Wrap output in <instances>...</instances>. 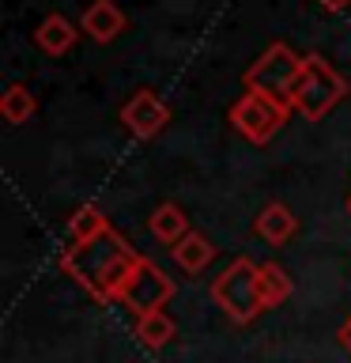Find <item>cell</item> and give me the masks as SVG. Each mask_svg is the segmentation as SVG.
Masks as SVG:
<instances>
[{
	"label": "cell",
	"mask_w": 351,
	"mask_h": 363,
	"mask_svg": "<svg viewBox=\"0 0 351 363\" xmlns=\"http://www.w3.org/2000/svg\"><path fill=\"white\" fill-rule=\"evenodd\" d=\"M140 257L144 254H136V250L110 227V231L87 238V242H68L61 250V257H57V265H61V272H68L84 291H91V299L121 303V291H125V284H129Z\"/></svg>",
	"instance_id": "obj_1"
},
{
	"label": "cell",
	"mask_w": 351,
	"mask_h": 363,
	"mask_svg": "<svg viewBox=\"0 0 351 363\" xmlns=\"http://www.w3.org/2000/svg\"><path fill=\"white\" fill-rule=\"evenodd\" d=\"M347 91H351L347 79L340 76L321 53H306L299 84L291 91V110L302 113V121H321L325 113H333L340 102L347 99Z\"/></svg>",
	"instance_id": "obj_2"
},
{
	"label": "cell",
	"mask_w": 351,
	"mask_h": 363,
	"mask_svg": "<svg viewBox=\"0 0 351 363\" xmlns=\"http://www.w3.org/2000/svg\"><path fill=\"white\" fill-rule=\"evenodd\" d=\"M257 269H260L257 261L234 257L231 265L212 280V299L219 303V311L231 318L234 325H249L260 311H265L260 288H257Z\"/></svg>",
	"instance_id": "obj_3"
},
{
	"label": "cell",
	"mask_w": 351,
	"mask_h": 363,
	"mask_svg": "<svg viewBox=\"0 0 351 363\" xmlns=\"http://www.w3.org/2000/svg\"><path fill=\"white\" fill-rule=\"evenodd\" d=\"M299 72H302V57L294 53L287 42H272L268 50L246 68V91H257V95L280 99L291 106V91L299 84Z\"/></svg>",
	"instance_id": "obj_4"
},
{
	"label": "cell",
	"mask_w": 351,
	"mask_h": 363,
	"mask_svg": "<svg viewBox=\"0 0 351 363\" xmlns=\"http://www.w3.org/2000/svg\"><path fill=\"white\" fill-rule=\"evenodd\" d=\"M291 106L280 99H268V95H257V91H246L242 99L231 106V125L246 136L249 144H268L283 125L291 118Z\"/></svg>",
	"instance_id": "obj_5"
},
{
	"label": "cell",
	"mask_w": 351,
	"mask_h": 363,
	"mask_svg": "<svg viewBox=\"0 0 351 363\" xmlns=\"http://www.w3.org/2000/svg\"><path fill=\"white\" fill-rule=\"evenodd\" d=\"M170 299H174V280L151 257H140L121 291V306H129L136 318H147V314H159Z\"/></svg>",
	"instance_id": "obj_6"
},
{
	"label": "cell",
	"mask_w": 351,
	"mask_h": 363,
	"mask_svg": "<svg viewBox=\"0 0 351 363\" xmlns=\"http://www.w3.org/2000/svg\"><path fill=\"white\" fill-rule=\"evenodd\" d=\"M121 125L136 136V140H155V136L170 125V106L151 87H140V91H132L129 102L121 106Z\"/></svg>",
	"instance_id": "obj_7"
},
{
	"label": "cell",
	"mask_w": 351,
	"mask_h": 363,
	"mask_svg": "<svg viewBox=\"0 0 351 363\" xmlns=\"http://www.w3.org/2000/svg\"><path fill=\"white\" fill-rule=\"evenodd\" d=\"M125 27H129V19H125V11L113 0H91L84 16H79V30L98 45H110L113 38H121Z\"/></svg>",
	"instance_id": "obj_8"
},
{
	"label": "cell",
	"mask_w": 351,
	"mask_h": 363,
	"mask_svg": "<svg viewBox=\"0 0 351 363\" xmlns=\"http://www.w3.org/2000/svg\"><path fill=\"white\" fill-rule=\"evenodd\" d=\"M79 34H84V30H79V23L64 19L61 11H53V16H45L38 27H34V45H38L42 53H50V57H64L76 45Z\"/></svg>",
	"instance_id": "obj_9"
},
{
	"label": "cell",
	"mask_w": 351,
	"mask_h": 363,
	"mask_svg": "<svg viewBox=\"0 0 351 363\" xmlns=\"http://www.w3.org/2000/svg\"><path fill=\"white\" fill-rule=\"evenodd\" d=\"M253 231H257V238H265L268 246H283L294 231H299V220H294V212L287 208V204L272 201V204H265V208L257 212Z\"/></svg>",
	"instance_id": "obj_10"
},
{
	"label": "cell",
	"mask_w": 351,
	"mask_h": 363,
	"mask_svg": "<svg viewBox=\"0 0 351 363\" xmlns=\"http://www.w3.org/2000/svg\"><path fill=\"white\" fill-rule=\"evenodd\" d=\"M170 257H174V265L181 272H189V277H197V272H204L215 261V246L208 235L200 231H189L185 238H181L178 246H170Z\"/></svg>",
	"instance_id": "obj_11"
},
{
	"label": "cell",
	"mask_w": 351,
	"mask_h": 363,
	"mask_svg": "<svg viewBox=\"0 0 351 363\" xmlns=\"http://www.w3.org/2000/svg\"><path fill=\"white\" fill-rule=\"evenodd\" d=\"M147 227H151V235H155L163 246H178L181 238L192 231V227H189V216L181 212V204H174V201H163V204H159V208L147 216Z\"/></svg>",
	"instance_id": "obj_12"
},
{
	"label": "cell",
	"mask_w": 351,
	"mask_h": 363,
	"mask_svg": "<svg viewBox=\"0 0 351 363\" xmlns=\"http://www.w3.org/2000/svg\"><path fill=\"white\" fill-rule=\"evenodd\" d=\"M257 288H260V303H265V311H272V306L287 303L294 284L287 277V269L276 265V261H265V265L257 269Z\"/></svg>",
	"instance_id": "obj_13"
},
{
	"label": "cell",
	"mask_w": 351,
	"mask_h": 363,
	"mask_svg": "<svg viewBox=\"0 0 351 363\" xmlns=\"http://www.w3.org/2000/svg\"><path fill=\"white\" fill-rule=\"evenodd\" d=\"M178 333V325H174V318H170L166 311H159V314H147V318H136V340H140L144 348H166L170 340H174Z\"/></svg>",
	"instance_id": "obj_14"
},
{
	"label": "cell",
	"mask_w": 351,
	"mask_h": 363,
	"mask_svg": "<svg viewBox=\"0 0 351 363\" xmlns=\"http://www.w3.org/2000/svg\"><path fill=\"white\" fill-rule=\"evenodd\" d=\"M0 113H4L8 125H27L34 113H38V99H34L30 87L11 84L4 95H0Z\"/></svg>",
	"instance_id": "obj_15"
},
{
	"label": "cell",
	"mask_w": 351,
	"mask_h": 363,
	"mask_svg": "<svg viewBox=\"0 0 351 363\" xmlns=\"http://www.w3.org/2000/svg\"><path fill=\"white\" fill-rule=\"evenodd\" d=\"M102 231H110V220L98 204H79V208L68 216V235H72V242H87V238H95Z\"/></svg>",
	"instance_id": "obj_16"
},
{
	"label": "cell",
	"mask_w": 351,
	"mask_h": 363,
	"mask_svg": "<svg viewBox=\"0 0 351 363\" xmlns=\"http://www.w3.org/2000/svg\"><path fill=\"white\" fill-rule=\"evenodd\" d=\"M336 340H340V348H344V352H351V314L344 318V325H340V333H336Z\"/></svg>",
	"instance_id": "obj_17"
},
{
	"label": "cell",
	"mask_w": 351,
	"mask_h": 363,
	"mask_svg": "<svg viewBox=\"0 0 351 363\" xmlns=\"http://www.w3.org/2000/svg\"><path fill=\"white\" fill-rule=\"evenodd\" d=\"M317 4H321V8H328V11H340V8H347L351 0H317Z\"/></svg>",
	"instance_id": "obj_18"
},
{
	"label": "cell",
	"mask_w": 351,
	"mask_h": 363,
	"mask_svg": "<svg viewBox=\"0 0 351 363\" xmlns=\"http://www.w3.org/2000/svg\"><path fill=\"white\" fill-rule=\"evenodd\" d=\"M347 212H351V197H347Z\"/></svg>",
	"instance_id": "obj_19"
}]
</instances>
